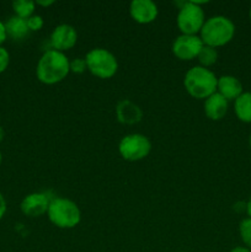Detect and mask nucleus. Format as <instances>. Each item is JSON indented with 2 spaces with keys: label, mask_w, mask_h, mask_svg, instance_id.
<instances>
[{
  "label": "nucleus",
  "mask_w": 251,
  "mask_h": 252,
  "mask_svg": "<svg viewBox=\"0 0 251 252\" xmlns=\"http://www.w3.org/2000/svg\"><path fill=\"white\" fill-rule=\"evenodd\" d=\"M70 73V62L62 52L49 49L37 63L36 75L41 83L46 85L61 83Z\"/></svg>",
  "instance_id": "nucleus-1"
},
{
  "label": "nucleus",
  "mask_w": 251,
  "mask_h": 252,
  "mask_svg": "<svg viewBox=\"0 0 251 252\" xmlns=\"http://www.w3.org/2000/svg\"><path fill=\"white\" fill-rule=\"evenodd\" d=\"M218 78L208 68L201 65L193 66L185 75L184 85L187 93L194 98L206 100L209 96L217 93Z\"/></svg>",
  "instance_id": "nucleus-2"
},
{
  "label": "nucleus",
  "mask_w": 251,
  "mask_h": 252,
  "mask_svg": "<svg viewBox=\"0 0 251 252\" xmlns=\"http://www.w3.org/2000/svg\"><path fill=\"white\" fill-rule=\"evenodd\" d=\"M199 33L203 44L217 48L225 46L233 39L235 34V26L230 19L218 15L206 20Z\"/></svg>",
  "instance_id": "nucleus-3"
},
{
  "label": "nucleus",
  "mask_w": 251,
  "mask_h": 252,
  "mask_svg": "<svg viewBox=\"0 0 251 252\" xmlns=\"http://www.w3.org/2000/svg\"><path fill=\"white\" fill-rule=\"evenodd\" d=\"M48 218L61 229H71L80 223L81 213L73 201L66 198H53L49 204Z\"/></svg>",
  "instance_id": "nucleus-4"
},
{
  "label": "nucleus",
  "mask_w": 251,
  "mask_h": 252,
  "mask_svg": "<svg viewBox=\"0 0 251 252\" xmlns=\"http://www.w3.org/2000/svg\"><path fill=\"white\" fill-rule=\"evenodd\" d=\"M86 66L93 75L100 79H110L117 73L118 63L111 52L103 48H94L86 54Z\"/></svg>",
  "instance_id": "nucleus-5"
},
{
  "label": "nucleus",
  "mask_w": 251,
  "mask_h": 252,
  "mask_svg": "<svg viewBox=\"0 0 251 252\" xmlns=\"http://www.w3.org/2000/svg\"><path fill=\"white\" fill-rule=\"evenodd\" d=\"M204 25V12L197 1H187L177 15V26L182 34H196Z\"/></svg>",
  "instance_id": "nucleus-6"
},
{
  "label": "nucleus",
  "mask_w": 251,
  "mask_h": 252,
  "mask_svg": "<svg viewBox=\"0 0 251 252\" xmlns=\"http://www.w3.org/2000/svg\"><path fill=\"white\" fill-rule=\"evenodd\" d=\"M121 157L127 161H139L149 155L152 143L145 135L133 133L122 138L118 145Z\"/></svg>",
  "instance_id": "nucleus-7"
},
{
  "label": "nucleus",
  "mask_w": 251,
  "mask_h": 252,
  "mask_svg": "<svg viewBox=\"0 0 251 252\" xmlns=\"http://www.w3.org/2000/svg\"><path fill=\"white\" fill-rule=\"evenodd\" d=\"M203 46L201 37L197 34H181L172 43V53L180 61H192L197 58Z\"/></svg>",
  "instance_id": "nucleus-8"
},
{
  "label": "nucleus",
  "mask_w": 251,
  "mask_h": 252,
  "mask_svg": "<svg viewBox=\"0 0 251 252\" xmlns=\"http://www.w3.org/2000/svg\"><path fill=\"white\" fill-rule=\"evenodd\" d=\"M78 41L76 30L70 25H59L53 30L51 34V44L54 51L63 53L64 51H69L73 48Z\"/></svg>",
  "instance_id": "nucleus-9"
},
{
  "label": "nucleus",
  "mask_w": 251,
  "mask_h": 252,
  "mask_svg": "<svg viewBox=\"0 0 251 252\" xmlns=\"http://www.w3.org/2000/svg\"><path fill=\"white\" fill-rule=\"evenodd\" d=\"M51 201L52 199L49 198L48 194L36 192V193H31L25 197L20 207L25 216L30 218H37L48 212Z\"/></svg>",
  "instance_id": "nucleus-10"
},
{
  "label": "nucleus",
  "mask_w": 251,
  "mask_h": 252,
  "mask_svg": "<svg viewBox=\"0 0 251 252\" xmlns=\"http://www.w3.org/2000/svg\"><path fill=\"white\" fill-rule=\"evenodd\" d=\"M129 12L135 22L147 25L157 17V6L152 0H133L129 5Z\"/></svg>",
  "instance_id": "nucleus-11"
},
{
  "label": "nucleus",
  "mask_w": 251,
  "mask_h": 252,
  "mask_svg": "<svg viewBox=\"0 0 251 252\" xmlns=\"http://www.w3.org/2000/svg\"><path fill=\"white\" fill-rule=\"evenodd\" d=\"M229 101L225 100L220 94L214 93L204 100V113L212 121H219L228 112Z\"/></svg>",
  "instance_id": "nucleus-12"
},
{
  "label": "nucleus",
  "mask_w": 251,
  "mask_h": 252,
  "mask_svg": "<svg viewBox=\"0 0 251 252\" xmlns=\"http://www.w3.org/2000/svg\"><path fill=\"white\" fill-rule=\"evenodd\" d=\"M117 120L123 125H134L138 123L143 117V112L138 105L129 100H122L118 102L116 107Z\"/></svg>",
  "instance_id": "nucleus-13"
},
{
  "label": "nucleus",
  "mask_w": 251,
  "mask_h": 252,
  "mask_svg": "<svg viewBox=\"0 0 251 252\" xmlns=\"http://www.w3.org/2000/svg\"><path fill=\"white\" fill-rule=\"evenodd\" d=\"M217 93L220 94L225 100L235 101L243 94V84L233 75H223L218 79Z\"/></svg>",
  "instance_id": "nucleus-14"
},
{
  "label": "nucleus",
  "mask_w": 251,
  "mask_h": 252,
  "mask_svg": "<svg viewBox=\"0 0 251 252\" xmlns=\"http://www.w3.org/2000/svg\"><path fill=\"white\" fill-rule=\"evenodd\" d=\"M5 30H6V36L15 39V41L24 39L30 32L26 20L17 16L10 17V19L5 22Z\"/></svg>",
  "instance_id": "nucleus-15"
},
{
  "label": "nucleus",
  "mask_w": 251,
  "mask_h": 252,
  "mask_svg": "<svg viewBox=\"0 0 251 252\" xmlns=\"http://www.w3.org/2000/svg\"><path fill=\"white\" fill-rule=\"evenodd\" d=\"M235 115L241 122L251 123V93H243L234 103Z\"/></svg>",
  "instance_id": "nucleus-16"
},
{
  "label": "nucleus",
  "mask_w": 251,
  "mask_h": 252,
  "mask_svg": "<svg viewBox=\"0 0 251 252\" xmlns=\"http://www.w3.org/2000/svg\"><path fill=\"white\" fill-rule=\"evenodd\" d=\"M34 6H36V2L31 1V0H16L12 2L15 16L21 17L24 20H27L33 15Z\"/></svg>",
  "instance_id": "nucleus-17"
},
{
  "label": "nucleus",
  "mask_w": 251,
  "mask_h": 252,
  "mask_svg": "<svg viewBox=\"0 0 251 252\" xmlns=\"http://www.w3.org/2000/svg\"><path fill=\"white\" fill-rule=\"evenodd\" d=\"M197 58H198V62L199 64H201V66H203V68H208V66L213 65V64L217 63V59H218V52H217V49L213 48V47H209L204 44V46L202 47L201 52L198 53V56H197Z\"/></svg>",
  "instance_id": "nucleus-18"
},
{
  "label": "nucleus",
  "mask_w": 251,
  "mask_h": 252,
  "mask_svg": "<svg viewBox=\"0 0 251 252\" xmlns=\"http://www.w3.org/2000/svg\"><path fill=\"white\" fill-rule=\"evenodd\" d=\"M239 233L246 248L251 250V218H245L241 220L239 225Z\"/></svg>",
  "instance_id": "nucleus-19"
},
{
  "label": "nucleus",
  "mask_w": 251,
  "mask_h": 252,
  "mask_svg": "<svg viewBox=\"0 0 251 252\" xmlns=\"http://www.w3.org/2000/svg\"><path fill=\"white\" fill-rule=\"evenodd\" d=\"M26 21L30 31H39L43 27V19L39 15H32Z\"/></svg>",
  "instance_id": "nucleus-20"
},
{
  "label": "nucleus",
  "mask_w": 251,
  "mask_h": 252,
  "mask_svg": "<svg viewBox=\"0 0 251 252\" xmlns=\"http://www.w3.org/2000/svg\"><path fill=\"white\" fill-rule=\"evenodd\" d=\"M88 69L86 66V61L85 59H74L73 62H70V71L71 73H75V74H81Z\"/></svg>",
  "instance_id": "nucleus-21"
},
{
  "label": "nucleus",
  "mask_w": 251,
  "mask_h": 252,
  "mask_svg": "<svg viewBox=\"0 0 251 252\" xmlns=\"http://www.w3.org/2000/svg\"><path fill=\"white\" fill-rule=\"evenodd\" d=\"M10 63V54L6 51V48L4 47H0V74L4 73L7 69Z\"/></svg>",
  "instance_id": "nucleus-22"
},
{
  "label": "nucleus",
  "mask_w": 251,
  "mask_h": 252,
  "mask_svg": "<svg viewBox=\"0 0 251 252\" xmlns=\"http://www.w3.org/2000/svg\"><path fill=\"white\" fill-rule=\"evenodd\" d=\"M5 213H6V201H5L4 196L0 193V220L5 216Z\"/></svg>",
  "instance_id": "nucleus-23"
},
{
  "label": "nucleus",
  "mask_w": 251,
  "mask_h": 252,
  "mask_svg": "<svg viewBox=\"0 0 251 252\" xmlns=\"http://www.w3.org/2000/svg\"><path fill=\"white\" fill-rule=\"evenodd\" d=\"M6 38L7 36H6V30H5V24L0 21V47H1V44L4 43Z\"/></svg>",
  "instance_id": "nucleus-24"
},
{
  "label": "nucleus",
  "mask_w": 251,
  "mask_h": 252,
  "mask_svg": "<svg viewBox=\"0 0 251 252\" xmlns=\"http://www.w3.org/2000/svg\"><path fill=\"white\" fill-rule=\"evenodd\" d=\"M230 252H251V250H249L248 248H243V246H238V248L233 249Z\"/></svg>",
  "instance_id": "nucleus-25"
},
{
  "label": "nucleus",
  "mask_w": 251,
  "mask_h": 252,
  "mask_svg": "<svg viewBox=\"0 0 251 252\" xmlns=\"http://www.w3.org/2000/svg\"><path fill=\"white\" fill-rule=\"evenodd\" d=\"M36 4L41 5V6H49V5L54 4V1L53 0H48V1H41V0H39V1H36Z\"/></svg>",
  "instance_id": "nucleus-26"
},
{
  "label": "nucleus",
  "mask_w": 251,
  "mask_h": 252,
  "mask_svg": "<svg viewBox=\"0 0 251 252\" xmlns=\"http://www.w3.org/2000/svg\"><path fill=\"white\" fill-rule=\"evenodd\" d=\"M246 212H248V214H249V218H251V197H250V199H249L248 204H246Z\"/></svg>",
  "instance_id": "nucleus-27"
},
{
  "label": "nucleus",
  "mask_w": 251,
  "mask_h": 252,
  "mask_svg": "<svg viewBox=\"0 0 251 252\" xmlns=\"http://www.w3.org/2000/svg\"><path fill=\"white\" fill-rule=\"evenodd\" d=\"M2 135H4V133H2L1 128H0V139H1V138H2Z\"/></svg>",
  "instance_id": "nucleus-28"
},
{
  "label": "nucleus",
  "mask_w": 251,
  "mask_h": 252,
  "mask_svg": "<svg viewBox=\"0 0 251 252\" xmlns=\"http://www.w3.org/2000/svg\"><path fill=\"white\" fill-rule=\"evenodd\" d=\"M1 161H2V155H1V152H0V165H1Z\"/></svg>",
  "instance_id": "nucleus-29"
},
{
  "label": "nucleus",
  "mask_w": 251,
  "mask_h": 252,
  "mask_svg": "<svg viewBox=\"0 0 251 252\" xmlns=\"http://www.w3.org/2000/svg\"><path fill=\"white\" fill-rule=\"evenodd\" d=\"M249 144H250V148H251V134H250V138H249Z\"/></svg>",
  "instance_id": "nucleus-30"
},
{
  "label": "nucleus",
  "mask_w": 251,
  "mask_h": 252,
  "mask_svg": "<svg viewBox=\"0 0 251 252\" xmlns=\"http://www.w3.org/2000/svg\"><path fill=\"white\" fill-rule=\"evenodd\" d=\"M249 16H250V19H251V7H250V10H249Z\"/></svg>",
  "instance_id": "nucleus-31"
}]
</instances>
